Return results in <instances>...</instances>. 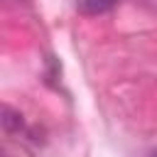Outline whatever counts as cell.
I'll return each instance as SVG.
<instances>
[{"instance_id":"cell-1","label":"cell","mask_w":157,"mask_h":157,"mask_svg":"<svg viewBox=\"0 0 157 157\" xmlns=\"http://www.w3.org/2000/svg\"><path fill=\"white\" fill-rule=\"evenodd\" d=\"M115 2H118V0H78V7H81V12H86V15H98V12L110 10Z\"/></svg>"}]
</instances>
